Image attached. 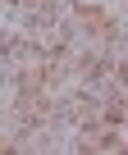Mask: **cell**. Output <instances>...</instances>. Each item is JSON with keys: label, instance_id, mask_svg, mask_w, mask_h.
Wrapping results in <instances>:
<instances>
[{"label": "cell", "instance_id": "cell-1", "mask_svg": "<svg viewBox=\"0 0 128 155\" xmlns=\"http://www.w3.org/2000/svg\"><path fill=\"white\" fill-rule=\"evenodd\" d=\"M19 5H41V0H19Z\"/></svg>", "mask_w": 128, "mask_h": 155}]
</instances>
